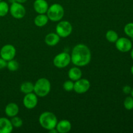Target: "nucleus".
<instances>
[{"mask_svg": "<svg viewBox=\"0 0 133 133\" xmlns=\"http://www.w3.org/2000/svg\"><path fill=\"white\" fill-rule=\"evenodd\" d=\"M71 56V62L78 67H84L90 62L92 53L89 48L85 44H77L73 48Z\"/></svg>", "mask_w": 133, "mask_h": 133, "instance_id": "obj_1", "label": "nucleus"}, {"mask_svg": "<svg viewBox=\"0 0 133 133\" xmlns=\"http://www.w3.org/2000/svg\"><path fill=\"white\" fill-rule=\"evenodd\" d=\"M38 122L42 128L48 131H50L55 128L58 120L57 116L53 112L46 111L40 114L38 118Z\"/></svg>", "mask_w": 133, "mask_h": 133, "instance_id": "obj_2", "label": "nucleus"}, {"mask_svg": "<svg viewBox=\"0 0 133 133\" xmlns=\"http://www.w3.org/2000/svg\"><path fill=\"white\" fill-rule=\"evenodd\" d=\"M51 88V83L46 78H40L34 84V93L40 97H44L49 94Z\"/></svg>", "mask_w": 133, "mask_h": 133, "instance_id": "obj_3", "label": "nucleus"}, {"mask_svg": "<svg viewBox=\"0 0 133 133\" xmlns=\"http://www.w3.org/2000/svg\"><path fill=\"white\" fill-rule=\"evenodd\" d=\"M46 14L49 20L54 22H59L64 15V9L60 4L54 3L49 6Z\"/></svg>", "mask_w": 133, "mask_h": 133, "instance_id": "obj_4", "label": "nucleus"}, {"mask_svg": "<svg viewBox=\"0 0 133 133\" xmlns=\"http://www.w3.org/2000/svg\"><path fill=\"white\" fill-rule=\"evenodd\" d=\"M71 62V56L68 53L61 52L54 57L53 61V65L57 68H64Z\"/></svg>", "mask_w": 133, "mask_h": 133, "instance_id": "obj_5", "label": "nucleus"}, {"mask_svg": "<svg viewBox=\"0 0 133 133\" xmlns=\"http://www.w3.org/2000/svg\"><path fill=\"white\" fill-rule=\"evenodd\" d=\"M73 31L72 25L68 21H61L56 26V33L61 38L70 36Z\"/></svg>", "mask_w": 133, "mask_h": 133, "instance_id": "obj_6", "label": "nucleus"}, {"mask_svg": "<svg viewBox=\"0 0 133 133\" xmlns=\"http://www.w3.org/2000/svg\"><path fill=\"white\" fill-rule=\"evenodd\" d=\"M9 12L13 18L15 19H22L26 14V10L22 3L14 2L11 3L9 7Z\"/></svg>", "mask_w": 133, "mask_h": 133, "instance_id": "obj_7", "label": "nucleus"}, {"mask_svg": "<svg viewBox=\"0 0 133 133\" xmlns=\"http://www.w3.org/2000/svg\"><path fill=\"white\" fill-rule=\"evenodd\" d=\"M16 54L15 47L12 44H6L1 48L0 50V56L6 61L14 59Z\"/></svg>", "mask_w": 133, "mask_h": 133, "instance_id": "obj_8", "label": "nucleus"}, {"mask_svg": "<svg viewBox=\"0 0 133 133\" xmlns=\"http://www.w3.org/2000/svg\"><path fill=\"white\" fill-rule=\"evenodd\" d=\"M116 48L119 51L127 53L130 51L132 48V44L131 40L125 37L118 38L115 42Z\"/></svg>", "mask_w": 133, "mask_h": 133, "instance_id": "obj_9", "label": "nucleus"}, {"mask_svg": "<svg viewBox=\"0 0 133 133\" xmlns=\"http://www.w3.org/2000/svg\"><path fill=\"white\" fill-rule=\"evenodd\" d=\"M90 83L87 79L81 78L74 83V90L79 94H83L89 90Z\"/></svg>", "mask_w": 133, "mask_h": 133, "instance_id": "obj_10", "label": "nucleus"}, {"mask_svg": "<svg viewBox=\"0 0 133 133\" xmlns=\"http://www.w3.org/2000/svg\"><path fill=\"white\" fill-rule=\"evenodd\" d=\"M23 104L26 109H35L38 104V96L34 92L27 94L23 99Z\"/></svg>", "mask_w": 133, "mask_h": 133, "instance_id": "obj_11", "label": "nucleus"}, {"mask_svg": "<svg viewBox=\"0 0 133 133\" xmlns=\"http://www.w3.org/2000/svg\"><path fill=\"white\" fill-rule=\"evenodd\" d=\"M33 8L38 14H46L49 5L45 0H35L33 3Z\"/></svg>", "mask_w": 133, "mask_h": 133, "instance_id": "obj_12", "label": "nucleus"}, {"mask_svg": "<svg viewBox=\"0 0 133 133\" xmlns=\"http://www.w3.org/2000/svg\"><path fill=\"white\" fill-rule=\"evenodd\" d=\"M55 128L59 133L69 132L71 129V123L67 119H62L57 122Z\"/></svg>", "mask_w": 133, "mask_h": 133, "instance_id": "obj_13", "label": "nucleus"}, {"mask_svg": "<svg viewBox=\"0 0 133 133\" xmlns=\"http://www.w3.org/2000/svg\"><path fill=\"white\" fill-rule=\"evenodd\" d=\"M13 130L11 122L6 118H0V133H10Z\"/></svg>", "mask_w": 133, "mask_h": 133, "instance_id": "obj_14", "label": "nucleus"}, {"mask_svg": "<svg viewBox=\"0 0 133 133\" xmlns=\"http://www.w3.org/2000/svg\"><path fill=\"white\" fill-rule=\"evenodd\" d=\"M61 40V37L56 32H50L48 33L45 37V43L48 46H55L58 44Z\"/></svg>", "mask_w": 133, "mask_h": 133, "instance_id": "obj_15", "label": "nucleus"}, {"mask_svg": "<svg viewBox=\"0 0 133 133\" xmlns=\"http://www.w3.org/2000/svg\"><path fill=\"white\" fill-rule=\"evenodd\" d=\"M19 110V107H18V105L16 103H9L5 107V114L8 117L12 118V117L18 115Z\"/></svg>", "mask_w": 133, "mask_h": 133, "instance_id": "obj_16", "label": "nucleus"}, {"mask_svg": "<svg viewBox=\"0 0 133 133\" xmlns=\"http://www.w3.org/2000/svg\"><path fill=\"white\" fill-rule=\"evenodd\" d=\"M68 75V77L70 80L73 81H76L82 77L83 73L79 67L75 66L74 67L71 68L69 70Z\"/></svg>", "mask_w": 133, "mask_h": 133, "instance_id": "obj_17", "label": "nucleus"}, {"mask_svg": "<svg viewBox=\"0 0 133 133\" xmlns=\"http://www.w3.org/2000/svg\"><path fill=\"white\" fill-rule=\"evenodd\" d=\"M49 18L45 14H38L34 19V23L38 27H42L46 25L48 23Z\"/></svg>", "mask_w": 133, "mask_h": 133, "instance_id": "obj_18", "label": "nucleus"}, {"mask_svg": "<svg viewBox=\"0 0 133 133\" xmlns=\"http://www.w3.org/2000/svg\"><path fill=\"white\" fill-rule=\"evenodd\" d=\"M20 90L22 93L27 94L34 92V84L31 82H24L20 86Z\"/></svg>", "mask_w": 133, "mask_h": 133, "instance_id": "obj_19", "label": "nucleus"}, {"mask_svg": "<svg viewBox=\"0 0 133 133\" xmlns=\"http://www.w3.org/2000/svg\"><path fill=\"white\" fill-rule=\"evenodd\" d=\"M105 37L107 41H109L110 43H115L116 40H118L119 36H118V33L116 31L113 30H109L106 32Z\"/></svg>", "mask_w": 133, "mask_h": 133, "instance_id": "obj_20", "label": "nucleus"}, {"mask_svg": "<svg viewBox=\"0 0 133 133\" xmlns=\"http://www.w3.org/2000/svg\"><path fill=\"white\" fill-rule=\"evenodd\" d=\"M9 6L5 1H0V17H4L9 13Z\"/></svg>", "mask_w": 133, "mask_h": 133, "instance_id": "obj_21", "label": "nucleus"}, {"mask_svg": "<svg viewBox=\"0 0 133 133\" xmlns=\"http://www.w3.org/2000/svg\"><path fill=\"white\" fill-rule=\"evenodd\" d=\"M19 63L18 61H16L14 59H12L10 61H7V64H6V68L8 70H10L11 71H16L18 70L19 68Z\"/></svg>", "mask_w": 133, "mask_h": 133, "instance_id": "obj_22", "label": "nucleus"}, {"mask_svg": "<svg viewBox=\"0 0 133 133\" xmlns=\"http://www.w3.org/2000/svg\"><path fill=\"white\" fill-rule=\"evenodd\" d=\"M124 32L127 36L133 39V22L127 23L125 25Z\"/></svg>", "mask_w": 133, "mask_h": 133, "instance_id": "obj_23", "label": "nucleus"}, {"mask_svg": "<svg viewBox=\"0 0 133 133\" xmlns=\"http://www.w3.org/2000/svg\"><path fill=\"white\" fill-rule=\"evenodd\" d=\"M123 106L125 109L128 110H131L133 109V97L132 96L131 97H127L124 100L123 102Z\"/></svg>", "mask_w": 133, "mask_h": 133, "instance_id": "obj_24", "label": "nucleus"}, {"mask_svg": "<svg viewBox=\"0 0 133 133\" xmlns=\"http://www.w3.org/2000/svg\"><path fill=\"white\" fill-rule=\"evenodd\" d=\"M10 122H11L13 127H16V128H19L23 125V120L17 116L12 117Z\"/></svg>", "mask_w": 133, "mask_h": 133, "instance_id": "obj_25", "label": "nucleus"}, {"mask_svg": "<svg viewBox=\"0 0 133 133\" xmlns=\"http://www.w3.org/2000/svg\"><path fill=\"white\" fill-rule=\"evenodd\" d=\"M74 83L71 80H68L64 83L63 84V88L66 92H71L74 90Z\"/></svg>", "mask_w": 133, "mask_h": 133, "instance_id": "obj_26", "label": "nucleus"}, {"mask_svg": "<svg viewBox=\"0 0 133 133\" xmlns=\"http://www.w3.org/2000/svg\"><path fill=\"white\" fill-rule=\"evenodd\" d=\"M6 64H7V61L0 57V70H2V69L6 68Z\"/></svg>", "mask_w": 133, "mask_h": 133, "instance_id": "obj_27", "label": "nucleus"}, {"mask_svg": "<svg viewBox=\"0 0 133 133\" xmlns=\"http://www.w3.org/2000/svg\"><path fill=\"white\" fill-rule=\"evenodd\" d=\"M131 87L129 85H126L123 88V93L125 94H129L131 93Z\"/></svg>", "mask_w": 133, "mask_h": 133, "instance_id": "obj_28", "label": "nucleus"}, {"mask_svg": "<svg viewBox=\"0 0 133 133\" xmlns=\"http://www.w3.org/2000/svg\"><path fill=\"white\" fill-rule=\"evenodd\" d=\"M27 0H16V2L19 3H24L25 2H26Z\"/></svg>", "mask_w": 133, "mask_h": 133, "instance_id": "obj_29", "label": "nucleus"}, {"mask_svg": "<svg viewBox=\"0 0 133 133\" xmlns=\"http://www.w3.org/2000/svg\"><path fill=\"white\" fill-rule=\"evenodd\" d=\"M49 132L50 133H57L58 132H57V130L56 129V128H54L53 129L50 130V131H49Z\"/></svg>", "mask_w": 133, "mask_h": 133, "instance_id": "obj_30", "label": "nucleus"}, {"mask_svg": "<svg viewBox=\"0 0 133 133\" xmlns=\"http://www.w3.org/2000/svg\"><path fill=\"white\" fill-rule=\"evenodd\" d=\"M131 57L132 58V59L133 60V48H132L131 50Z\"/></svg>", "mask_w": 133, "mask_h": 133, "instance_id": "obj_31", "label": "nucleus"}, {"mask_svg": "<svg viewBox=\"0 0 133 133\" xmlns=\"http://www.w3.org/2000/svg\"><path fill=\"white\" fill-rule=\"evenodd\" d=\"M131 94V96L133 97V88H132V89H131V93H130Z\"/></svg>", "mask_w": 133, "mask_h": 133, "instance_id": "obj_32", "label": "nucleus"}, {"mask_svg": "<svg viewBox=\"0 0 133 133\" xmlns=\"http://www.w3.org/2000/svg\"><path fill=\"white\" fill-rule=\"evenodd\" d=\"M9 1L10 3H12L16 2V0H9Z\"/></svg>", "mask_w": 133, "mask_h": 133, "instance_id": "obj_33", "label": "nucleus"}, {"mask_svg": "<svg viewBox=\"0 0 133 133\" xmlns=\"http://www.w3.org/2000/svg\"><path fill=\"white\" fill-rule=\"evenodd\" d=\"M131 74H132L133 75V65H132V67H131Z\"/></svg>", "mask_w": 133, "mask_h": 133, "instance_id": "obj_34", "label": "nucleus"}, {"mask_svg": "<svg viewBox=\"0 0 133 133\" xmlns=\"http://www.w3.org/2000/svg\"><path fill=\"white\" fill-rule=\"evenodd\" d=\"M2 1V0H0V1Z\"/></svg>", "mask_w": 133, "mask_h": 133, "instance_id": "obj_35", "label": "nucleus"}]
</instances>
